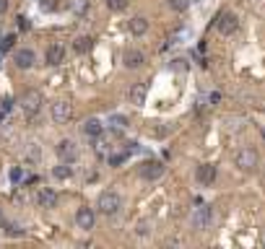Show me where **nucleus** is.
<instances>
[{"label": "nucleus", "instance_id": "obj_1", "mask_svg": "<svg viewBox=\"0 0 265 249\" xmlns=\"http://www.w3.org/2000/svg\"><path fill=\"white\" fill-rule=\"evenodd\" d=\"M120 208H122V197H120L117 192H112V190L102 192L99 200H97V210H99L102 215H117Z\"/></svg>", "mask_w": 265, "mask_h": 249}, {"label": "nucleus", "instance_id": "obj_2", "mask_svg": "<svg viewBox=\"0 0 265 249\" xmlns=\"http://www.w3.org/2000/svg\"><path fill=\"white\" fill-rule=\"evenodd\" d=\"M42 104H44L42 93L34 91V88H29L24 96H21V109H24V114H26L29 119H31V117H37V114L42 112Z\"/></svg>", "mask_w": 265, "mask_h": 249}, {"label": "nucleus", "instance_id": "obj_3", "mask_svg": "<svg viewBox=\"0 0 265 249\" xmlns=\"http://www.w3.org/2000/svg\"><path fill=\"white\" fill-rule=\"evenodd\" d=\"M234 164H237V169L242 171H255L257 164H260V156L255 148H239L237 156H234Z\"/></svg>", "mask_w": 265, "mask_h": 249}, {"label": "nucleus", "instance_id": "obj_4", "mask_svg": "<svg viewBox=\"0 0 265 249\" xmlns=\"http://www.w3.org/2000/svg\"><path fill=\"white\" fill-rule=\"evenodd\" d=\"M190 223H193L195 231H206V228L213 223V208H211V205H200V208H195L193 215H190Z\"/></svg>", "mask_w": 265, "mask_h": 249}, {"label": "nucleus", "instance_id": "obj_5", "mask_svg": "<svg viewBox=\"0 0 265 249\" xmlns=\"http://www.w3.org/2000/svg\"><path fill=\"white\" fill-rule=\"evenodd\" d=\"M216 29H218V34L231 37L234 31L239 29V19L231 11H221V13H218V19H216Z\"/></svg>", "mask_w": 265, "mask_h": 249}, {"label": "nucleus", "instance_id": "obj_6", "mask_svg": "<svg viewBox=\"0 0 265 249\" xmlns=\"http://www.w3.org/2000/svg\"><path fill=\"white\" fill-rule=\"evenodd\" d=\"M52 119H55L57 125H68V122L73 119V104L65 101V99L55 101V104H52Z\"/></svg>", "mask_w": 265, "mask_h": 249}, {"label": "nucleus", "instance_id": "obj_7", "mask_svg": "<svg viewBox=\"0 0 265 249\" xmlns=\"http://www.w3.org/2000/svg\"><path fill=\"white\" fill-rule=\"evenodd\" d=\"M13 62H16L19 70H29V68H34L37 55H34V50H29V47H21V50L13 52Z\"/></svg>", "mask_w": 265, "mask_h": 249}, {"label": "nucleus", "instance_id": "obj_8", "mask_svg": "<svg viewBox=\"0 0 265 249\" xmlns=\"http://www.w3.org/2000/svg\"><path fill=\"white\" fill-rule=\"evenodd\" d=\"M164 171H166V166L161 161H143L140 164V177H143L146 182H153V179L164 177Z\"/></svg>", "mask_w": 265, "mask_h": 249}, {"label": "nucleus", "instance_id": "obj_9", "mask_svg": "<svg viewBox=\"0 0 265 249\" xmlns=\"http://www.w3.org/2000/svg\"><path fill=\"white\" fill-rule=\"evenodd\" d=\"M55 153H57V159H62V161H68V164H70V161L78 159V146L73 143V140L65 138V140H60V143L55 146Z\"/></svg>", "mask_w": 265, "mask_h": 249}, {"label": "nucleus", "instance_id": "obj_10", "mask_svg": "<svg viewBox=\"0 0 265 249\" xmlns=\"http://www.w3.org/2000/svg\"><path fill=\"white\" fill-rule=\"evenodd\" d=\"M94 223H97V213H94V208H78V213H75V226L83 228V231H91Z\"/></svg>", "mask_w": 265, "mask_h": 249}, {"label": "nucleus", "instance_id": "obj_11", "mask_svg": "<svg viewBox=\"0 0 265 249\" xmlns=\"http://www.w3.org/2000/svg\"><path fill=\"white\" fill-rule=\"evenodd\" d=\"M216 164H200L198 166V171H195V179L203 184V187H208V184H213L216 182Z\"/></svg>", "mask_w": 265, "mask_h": 249}, {"label": "nucleus", "instance_id": "obj_12", "mask_svg": "<svg viewBox=\"0 0 265 249\" xmlns=\"http://www.w3.org/2000/svg\"><path fill=\"white\" fill-rule=\"evenodd\" d=\"M62 60H65V47H62V44H50V47H47V52H44V62H47V65L57 68Z\"/></svg>", "mask_w": 265, "mask_h": 249}, {"label": "nucleus", "instance_id": "obj_13", "mask_svg": "<svg viewBox=\"0 0 265 249\" xmlns=\"http://www.w3.org/2000/svg\"><path fill=\"white\" fill-rule=\"evenodd\" d=\"M37 205H39V208H44V210L55 208V205H57V192H55V190H50V187H42V190L37 192Z\"/></svg>", "mask_w": 265, "mask_h": 249}, {"label": "nucleus", "instance_id": "obj_14", "mask_svg": "<svg viewBox=\"0 0 265 249\" xmlns=\"http://www.w3.org/2000/svg\"><path fill=\"white\" fill-rule=\"evenodd\" d=\"M81 130H83L86 138H94V140H97V138L104 135V125H102V119H97V117H89V119L83 122Z\"/></svg>", "mask_w": 265, "mask_h": 249}, {"label": "nucleus", "instance_id": "obj_15", "mask_svg": "<svg viewBox=\"0 0 265 249\" xmlns=\"http://www.w3.org/2000/svg\"><path fill=\"white\" fill-rule=\"evenodd\" d=\"M122 62H125V68H130V70H135V68H140L146 62V55L140 52V50H125V55H122Z\"/></svg>", "mask_w": 265, "mask_h": 249}, {"label": "nucleus", "instance_id": "obj_16", "mask_svg": "<svg viewBox=\"0 0 265 249\" xmlns=\"http://www.w3.org/2000/svg\"><path fill=\"white\" fill-rule=\"evenodd\" d=\"M146 96H148V83H135L130 88V101L135 106H143L146 104Z\"/></svg>", "mask_w": 265, "mask_h": 249}, {"label": "nucleus", "instance_id": "obj_17", "mask_svg": "<svg viewBox=\"0 0 265 249\" xmlns=\"http://www.w3.org/2000/svg\"><path fill=\"white\" fill-rule=\"evenodd\" d=\"M130 34H135V37H143L146 31H148V21L143 19V16H135V19H130Z\"/></svg>", "mask_w": 265, "mask_h": 249}, {"label": "nucleus", "instance_id": "obj_18", "mask_svg": "<svg viewBox=\"0 0 265 249\" xmlns=\"http://www.w3.org/2000/svg\"><path fill=\"white\" fill-rule=\"evenodd\" d=\"M91 47H94V39H91V37H75V42H73V50H75L78 55H86Z\"/></svg>", "mask_w": 265, "mask_h": 249}, {"label": "nucleus", "instance_id": "obj_19", "mask_svg": "<svg viewBox=\"0 0 265 249\" xmlns=\"http://www.w3.org/2000/svg\"><path fill=\"white\" fill-rule=\"evenodd\" d=\"M52 177H55V179H70V177H73V166H68V161L60 164V166H55V169H52Z\"/></svg>", "mask_w": 265, "mask_h": 249}, {"label": "nucleus", "instance_id": "obj_20", "mask_svg": "<svg viewBox=\"0 0 265 249\" xmlns=\"http://www.w3.org/2000/svg\"><path fill=\"white\" fill-rule=\"evenodd\" d=\"M3 231H6V236H11V239H21L24 233H26L21 226H16V223H6V226H3Z\"/></svg>", "mask_w": 265, "mask_h": 249}, {"label": "nucleus", "instance_id": "obj_21", "mask_svg": "<svg viewBox=\"0 0 265 249\" xmlns=\"http://www.w3.org/2000/svg\"><path fill=\"white\" fill-rule=\"evenodd\" d=\"M128 3H130V0H107V8L112 13H120V11L128 8Z\"/></svg>", "mask_w": 265, "mask_h": 249}, {"label": "nucleus", "instance_id": "obj_22", "mask_svg": "<svg viewBox=\"0 0 265 249\" xmlns=\"http://www.w3.org/2000/svg\"><path fill=\"white\" fill-rule=\"evenodd\" d=\"M26 156H29V161H39V156H42L39 146H37V143H29V148H26Z\"/></svg>", "mask_w": 265, "mask_h": 249}, {"label": "nucleus", "instance_id": "obj_23", "mask_svg": "<svg viewBox=\"0 0 265 249\" xmlns=\"http://www.w3.org/2000/svg\"><path fill=\"white\" fill-rule=\"evenodd\" d=\"M187 6H190V0H169V8L171 11H187Z\"/></svg>", "mask_w": 265, "mask_h": 249}, {"label": "nucleus", "instance_id": "obj_24", "mask_svg": "<svg viewBox=\"0 0 265 249\" xmlns=\"http://www.w3.org/2000/svg\"><path fill=\"white\" fill-rule=\"evenodd\" d=\"M109 122H112L117 130H122L125 125H128V117H122V114H112V117H109Z\"/></svg>", "mask_w": 265, "mask_h": 249}, {"label": "nucleus", "instance_id": "obj_25", "mask_svg": "<svg viewBox=\"0 0 265 249\" xmlns=\"http://www.w3.org/2000/svg\"><path fill=\"white\" fill-rule=\"evenodd\" d=\"M148 226H151L148 221H140V223L135 226V233H138V236H148V231H151Z\"/></svg>", "mask_w": 265, "mask_h": 249}, {"label": "nucleus", "instance_id": "obj_26", "mask_svg": "<svg viewBox=\"0 0 265 249\" xmlns=\"http://www.w3.org/2000/svg\"><path fill=\"white\" fill-rule=\"evenodd\" d=\"M125 159H128V153H115V156H109V164H112V166H120Z\"/></svg>", "mask_w": 265, "mask_h": 249}, {"label": "nucleus", "instance_id": "obj_27", "mask_svg": "<svg viewBox=\"0 0 265 249\" xmlns=\"http://www.w3.org/2000/svg\"><path fill=\"white\" fill-rule=\"evenodd\" d=\"M13 42H16V34H8L3 42H0V50H3V52H6V50H11V47H13Z\"/></svg>", "mask_w": 265, "mask_h": 249}, {"label": "nucleus", "instance_id": "obj_28", "mask_svg": "<svg viewBox=\"0 0 265 249\" xmlns=\"http://www.w3.org/2000/svg\"><path fill=\"white\" fill-rule=\"evenodd\" d=\"M171 70H180V73L187 70V62L185 60H171Z\"/></svg>", "mask_w": 265, "mask_h": 249}, {"label": "nucleus", "instance_id": "obj_29", "mask_svg": "<svg viewBox=\"0 0 265 249\" xmlns=\"http://www.w3.org/2000/svg\"><path fill=\"white\" fill-rule=\"evenodd\" d=\"M55 8H57L55 0H42V11H55Z\"/></svg>", "mask_w": 265, "mask_h": 249}, {"label": "nucleus", "instance_id": "obj_30", "mask_svg": "<svg viewBox=\"0 0 265 249\" xmlns=\"http://www.w3.org/2000/svg\"><path fill=\"white\" fill-rule=\"evenodd\" d=\"M11 179H13V182H21V169H19V166L11 169Z\"/></svg>", "mask_w": 265, "mask_h": 249}, {"label": "nucleus", "instance_id": "obj_31", "mask_svg": "<svg viewBox=\"0 0 265 249\" xmlns=\"http://www.w3.org/2000/svg\"><path fill=\"white\" fill-rule=\"evenodd\" d=\"M8 109H11V99H3L0 101V112H8Z\"/></svg>", "mask_w": 265, "mask_h": 249}, {"label": "nucleus", "instance_id": "obj_32", "mask_svg": "<svg viewBox=\"0 0 265 249\" xmlns=\"http://www.w3.org/2000/svg\"><path fill=\"white\" fill-rule=\"evenodd\" d=\"M8 11V0H0V16H3Z\"/></svg>", "mask_w": 265, "mask_h": 249}, {"label": "nucleus", "instance_id": "obj_33", "mask_svg": "<svg viewBox=\"0 0 265 249\" xmlns=\"http://www.w3.org/2000/svg\"><path fill=\"white\" fill-rule=\"evenodd\" d=\"M6 226V215H3V210H0V228Z\"/></svg>", "mask_w": 265, "mask_h": 249}]
</instances>
